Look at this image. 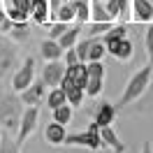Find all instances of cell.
I'll return each mask as SVG.
<instances>
[{
	"instance_id": "obj_11",
	"label": "cell",
	"mask_w": 153,
	"mask_h": 153,
	"mask_svg": "<svg viewBox=\"0 0 153 153\" xmlns=\"http://www.w3.org/2000/svg\"><path fill=\"white\" fill-rule=\"evenodd\" d=\"M107 12L111 14V19H121V23H128L130 19V0H107L105 2Z\"/></svg>"
},
{
	"instance_id": "obj_24",
	"label": "cell",
	"mask_w": 153,
	"mask_h": 153,
	"mask_svg": "<svg viewBox=\"0 0 153 153\" xmlns=\"http://www.w3.org/2000/svg\"><path fill=\"white\" fill-rule=\"evenodd\" d=\"M105 56H107L105 42H102V37H95V39H93V44H91V49H88V60H102ZM88 60H86V63H88Z\"/></svg>"
},
{
	"instance_id": "obj_25",
	"label": "cell",
	"mask_w": 153,
	"mask_h": 153,
	"mask_svg": "<svg viewBox=\"0 0 153 153\" xmlns=\"http://www.w3.org/2000/svg\"><path fill=\"white\" fill-rule=\"evenodd\" d=\"M53 21H63V23H72V21H74V7H72L70 0H65V2L60 5V10L56 12Z\"/></svg>"
},
{
	"instance_id": "obj_6",
	"label": "cell",
	"mask_w": 153,
	"mask_h": 153,
	"mask_svg": "<svg viewBox=\"0 0 153 153\" xmlns=\"http://www.w3.org/2000/svg\"><path fill=\"white\" fill-rule=\"evenodd\" d=\"M102 42H105V47H107V53L111 58H116V60H121V63H128L134 53V44H132V39H128V35L125 37L102 35Z\"/></svg>"
},
{
	"instance_id": "obj_8",
	"label": "cell",
	"mask_w": 153,
	"mask_h": 153,
	"mask_svg": "<svg viewBox=\"0 0 153 153\" xmlns=\"http://www.w3.org/2000/svg\"><path fill=\"white\" fill-rule=\"evenodd\" d=\"M47 88L49 86L42 81V76H39V79H35L28 88L21 91L19 97H21L23 105H35V107H37V105H42V100H44V95H47Z\"/></svg>"
},
{
	"instance_id": "obj_26",
	"label": "cell",
	"mask_w": 153,
	"mask_h": 153,
	"mask_svg": "<svg viewBox=\"0 0 153 153\" xmlns=\"http://www.w3.org/2000/svg\"><path fill=\"white\" fill-rule=\"evenodd\" d=\"M65 95H67V105H70V107H79V105H84L86 91L79 88V86H72V88H67V91H65Z\"/></svg>"
},
{
	"instance_id": "obj_31",
	"label": "cell",
	"mask_w": 153,
	"mask_h": 153,
	"mask_svg": "<svg viewBox=\"0 0 153 153\" xmlns=\"http://www.w3.org/2000/svg\"><path fill=\"white\" fill-rule=\"evenodd\" d=\"M5 12H7V16H10L12 23H21V21H28V19H30V14H26V12L16 10V7H7Z\"/></svg>"
},
{
	"instance_id": "obj_27",
	"label": "cell",
	"mask_w": 153,
	"mask_h": 153,
	"mask_svg": "<svg viewBox=\"0 0 153 153\" xmlns=\"http://www.w3.org/2000/svg\"><path fill=\"white\" fill-rule=\"evenodd\" d=\"M53 111V121H58V123H63V125H67L70 121H72V107L67 105H60V107H56V109H51Z\"/></svg>"
},
{
	"instance_id": "obj_19",
	"label": "cell",
	"mask_w": 153,
	"mask_h": 153,
	"mask_svg": "<svg viewBox=\"0 0 153 153\" xmlns=\"http://www.w3.org/2000/svg\"><path fill=\"white\" fill-rule=\"evenodd\" d=\"M74 7V21L88 23L91 21V0H70Z\"/></svg>"
},
{
	"instance_id": "obj_12",
	"label": "cell",
	"mask_w": 153,
	"mask_h": 153,
	"mask_svg": "<svg viewBox=\"0 0 153 153\" xmlns=\"http://www.w3.org/2000/svg\"><path fill=\"white\" fill-rule=\"evenodd\" d=\"M65 137H67L65 125L58 123V121H51V123L44 128V139H47V144H51V146H63V144H65Z\"/></svg>"
},
{
	"instance_id": "obj_5",
	"label": "cell",
	"mask_w": 153,
	"mask_h": 153,
	"mask_svg": "<svg viewBox=\"0 0 153 153\" xmlns=\"http://www.w3.org/2000/svg\"><path fill=\"white\" fill-rule=\"evenodd\" d=\"M37 121H39L37 107H35V105H28L26 109H23V114H21L19 130H16V134H14V142H16V146H19V149H23L26 139H28L35 130H37Z\"/></svg>"
},
{
	"instance_id": "obj_10",
	"label": "cell",
	"mask_w": 153,
	"mask_h": 153,
	"mask_svg": "<svg viewBox=\"0 0 153 153\" xmlns=\"http://www.w3.org/2000/svg\"><path fill=\"white\" fill-rule=\"evenodd\" d=\"M63 74H65V63H60V60H47V65L42 67V81L49 88L60 86Z\"/></svg>"
},
{
	"instance_id": "obj_20",
	"label": "cell",
	"mask_w": 153,
	"mask_h": 153,
	"mask_svg": "<svg viewBox=\"0 0 153 153\" xmlns=\"http://www.w3.org/2000/svg\"><path fill=\"white\" fill-rule=\"evenodd\" d=\"M44 100H47L49 109H56V107H60V105H65V102H67V95H65V91H63L60 86H53L51 91H47Z\"/></svg>"
},
{
	"instance_id": "obj_16",
	"label": "cell",
	"mask_w": 153,
	"mask_h": 153,
	"mask_svg": "<svg viewBox=\"0 0 153 153\" xmlns=\"http://www.w3.org/2000/svg\"><path fill=\"white\" fill-rule=\"evenodd\" d=\"M116 118V107L111 105V102H102V105L97 107L95 111V121L93 123L97 125V128H105V125H111Z\"/></svg>"
},
{
	"instance_id": "obj_21",
	"label": "cell",
	"mask_w": 153,
	"mask_h": 153,
	"mask_svg": "<svg viewBox=\"0 0 153 153\" xmlns=\"http://www.w3.org/2000/svg\"><path fill=\"white\" fill-rule=\"evenodd\" d=\"M7 37L12 42H26L30 37V28H28V21H21V23H12V30L7 33Z\"/></svg>"
},
{
	"instance_id": "obj_28",
	"label": "cell",
	"mask_w": 153,
	"mask_h": 153,
	"mask_svg": "<svg viewBox=\"0 0 153 153\" xmlns=\"http://www.w3.org/2000/svg\"><path fill=\"white\" fill-rule=\"evenodd\" d=\"M93 39H95V37H86V39H79V42L74 44L81 63H86V60H88V49H91V44H93Z\"/></svg>"
},
{
	"instance_id": "obj_1",
	"label": "cell",
	"mask_w": 153,
	"mask_h": 153,
	"mask_svg": "<svg viewBox=\"0 0 153 153\" xmlns=\"http://www.w3.org/2000/svg\"><path fill=\"white\" fill-rule=\"evenodd\" d=\"M151 79H153V63H146L144 67H139V70L128 79V84H125V88H123V95L118 97L116 111L123 109V107H128V105H134V102L151 88Z\"/></svg>"
},
{
	"instance_id": "obj_17",
	"label": "cell",
	"mask_w": 153,
	"mask_h": 153,
	"mask_svg": "<svg viewBox=\"0 0 153 153\" xmlns=\"http://www.w3.org/2000/svg\"><path fill=\"white\" fill-rule=\"evenodd\" d=\"M65 74L74 81V86L79 88H86V81H88V70H86V63H76V65H67L65 67Z\"/></svg>"
},
{
	"instance_id": "obj_29",
	"label": "cell",
	"mask_w": 153,
	"mask_h": 153,
	"mask_svg": "<svg viewBox=\"0 0 153 153\" xmlns=\"http://www.w3.org/2000/svg\"><path fill=\"white\" fill-rule=\"evenodd\" d=\"M0 153H21V149L16 146L14 137H10V134H2V139H0Z\"/></svg>"
},
{
	"instance_id": "obj_34",
	"label": "cell",
	"mask_w": 153,
	"mask_h": 153,
	"mask_svg": "<svg viewBox=\"0 0 153 153\" xmlns=\"http://www.w3.org/2000/svg\"><path fill=\"white\" fill-rule=\"evenodd\" d=\"M139 153H153L151 142H144V144H142V151H139Z\"/></svg>"
},
{
	"instance_id": "obj_33",
	"label": "cell",
	"mask_w": 153,
	"mask_h": 153,
	"mask_svg": "<svg viewBox=\"0 0 153 153\" xmlns=\"http://www.w3.org/2000/svg\"><path fill=\"white\" fill-rule=\"evenodd\" d=\"M63 2H65V0H49V23L53 21V16H56V12L60 10Z\"/></svg>"
},
{
	"instance_id": "obj_36",
	"label": "cell",
	"mask_w": 153,
	"mask_h": 153,
	"mask_svg": "<svg viewBox=\"0 0 153 153\" xmlns=\"http://www.w3.org/2000/svg\"><path fill=\"white\" fill-rule=\"evenodd\" d=\"M102 2H107V0H102Z\"/></svg>"
},
{
	"instance_id": "obj_15",
	"label": "cell",
	"mask_w": 153,
	"mask_h": 153,
	"mask_svg": "<svg viewBox=\"0 0 153 153\" xmlns=\"http://www.w3.org/2000/svg\"><path fill=\"white\" fill-rule=\"evenodd\" d=\"M30 19L39 23V26H47L49 23V0H30Z\"/></svg>"
},
{
	"instance_id": "obj_3",
	"label": "cell",
	"mask_w": 153,
	"mask_h": 153,
	"mask_svg": "<svg viewBox=\"0 0 153 153\" xmlns=\"http://www.w3.org/2000/svg\"><path fill=\"white\" fill-rule=\"evenodd\" d=\"M19 51H16V42H10L7 35L0 33V79H7L16 72L19 67Z\"/></svg>"
},
{
	"instance_id": "obj_30",
	"label": "cell",
	"mask_w": 153,
	"mask_h": 153,
	"mask_svg": "<svg viewBox=\"0 0 153 153\" xmlns=\"http://www.w3.org/2000/svg\"><path fill=\"white\" fill-rule=\"evenodd\" d=\"M144 47H146L149 63H153V23H149V28H146V33H144Z\"/></svg>"
},
{
	"instance_id": "obj_13",
	"label": "cell",
	"mask_w": 153,
	"mask_h": 153,
	"mask_svg": "<svg viewBox=\"0 0 153 153\" xmlns=\"http://www.w3.org/2000/svg\"><path fill=\"white\" fill-rule=\"evenodd\" d=\"M100 137H102V142H105V149H111L114 153H125V144L121 142V137L116 134V130L111 125H105V128H100Z\"/></svg>"
},
{
	"instance_id": "obj_23",
	"label": "cell",
	"mask_w": 153,
	"mask_h": 153,
	"mask_svg": "<svg viewBox=\"0 0 153 153\" xmlns=\"http://www.w3.org/2000/svg\"><path fill=\"white\" fill-rule=\"evenodd\" d=\"M105 88V76H95V74H88V81H86V95L88 97H97Z\"/></svg>"
},
{
	"instance_id": "obj_9",
	"label": "cell",
	"mask_w": 153,
	"mask_h": 153,
	"mask_svg": "<svg viewBox=\"0 0 153 153\" xmlns=\"http://www.w3.org/2000/svg\"><path fill=\"white\" fill-rule=\"evenodd\" d=\"M130 19L134 23H153L151 0H130Z\"/></svg>"
},
{
	"instance_id": "obj_22",
	"label": "cell",
	"mask_w": 153,
	"mask_h": 153,
	"mask_svg": "<svg viewBox=\"0 0 153 153\" xmlns=\"http://www.w3.org/2000/svg\"><path fill=\"white\" fill-rule=\"evenodd\" d=\"M91 21H114L102 0H91Z\"/></svg>"
},
{
	"instance_id": "obj_7",
	"label": "cell",
	"mask_w": 153,
	"mask_h": 153,
	"mask_svg": "<svg viewBox=\"0 0 153 153\" xmlns=\"http://www.w3.org/2000/svg\"><path fill=\"white\" fill-rule=\"evenodd\" d=\"M33 81H35V58L28 56L16 67V72L12 74V91H14V93H21V91L28 88Z\"/></svg>"
},
{
	"instance_id": "obj_18",
	"label": "cell",
	"mask_w": 153,
	"mask_h": 153,
	"mask_svg": "<svg viewBox=\"0 0 153 153\" xmlns=\"http://www.w3.org/2000/svg\"><path fill=\"white\" fill-rule=\"evenodd\" d=\"M39 51H42V58H47V60H60V56H63V47L58 44V39L51 37L39 44Z\"/></svg>"
},
{
	"instance_id": "obj_35",
	"label": "cell",
	"mask_w": 153,
	"mask_h": 153,
	"mask_svg": "<svg viewBox=\"0 0 153 153\" xmlns=\"http://www.w3.org/2000/svg\"><path fill=\"white\" fill-rule=\"evenodd\" d=\"M0 139H2V128H0Z\"/></svg>"
},
{
	"instance_id": "obj_2",
	"label": "cell",
	"mask_w": 153,
	"mask_h": 153,
	"mask_svg": "<svg viewBox=\"0 0 153 153\" xmlns=\"http://www.w3.org/2000/svg\"><path fill=\"white\" fill-rule=\"evenodd\" d=\"M23 114V102H21L19 93H2L0 95V128L5 130V134L14 137L19 130V121Z\"/></svg>"
},
{
	"instance_id": "obj_14",
	"label": "cell",
	"mask_w": 153,
	"mask_h": 153,
	"mask_svg": "<svg viewBox=\"0 0 153 153\" xmlns=\"http://www.w3.org/2000/svg\"><path fill=\"white\" fill-rule=\"evenodd\" d=\"M81 30H84V23H79V21H72L70 26L65 28V33L58 37V44L63 47V51L70 47H74L76 42H79V35H81Z\"/></svg>"
},
{
	"instance_id": "obj_4",
	"label": "cell",
	"mask_w": 153,
	"mask_h": 153,
	"mask_svg": "<svg viewBox=\"0 0 153 153\" xmlns=\"http://www.w3.org/2000/svg\"><path fill=\"white\" fill-rule=\"evenodd\" d=\"M63 146H84V149H91V151H102V149H105V142H102V137H100V128H97L95 123H91L86 132L67 134Z\"/></svg>"
},
{
	"instance_id": "obj_32",
	"label": "cell",
	"mask_w": 153,
	"mask_h": 153,
	"mask_svg": "<svg viewBox=\"0 0 153 153\" xmlns=\"http://www.w3.org/2000/svg\"><path fill=\"white\" fill-rule=\"evenodd\" d=\"M63 56H65V67L67 65H76V63H79V53H76L74 47L65 49V51H63Z\"/></svg>"
}]
</instances>
